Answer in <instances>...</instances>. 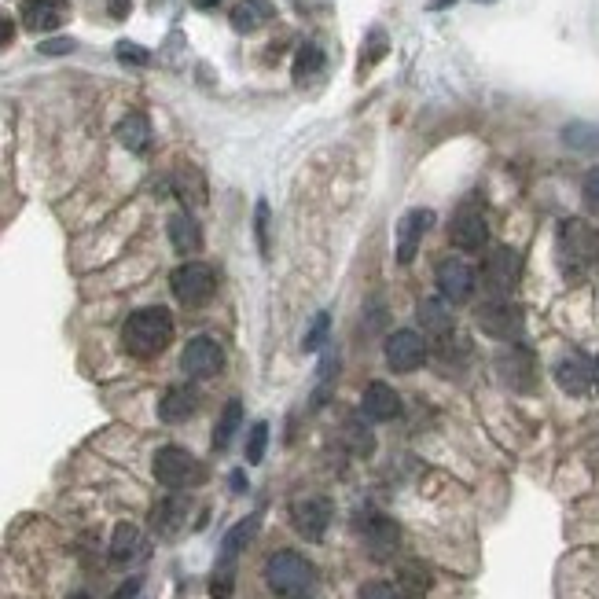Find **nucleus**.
I'll return each mask as SVG.
<instances>
[{
	"mask_svg": "<svg viewBox=\"0 0 599 599\" xmlns=\"http://www.w3.org/2000/svg\"><path fill=\"white\" fill-rule=\"evenodd\" d=\"M581 192H585V206L592 214H599V166L596 170H588L585 184H581Z\"/></svg>",
	"mask_w": 599,
	"mask_h": 599,
	"instance_id": "e433bc0d",
	"label": "nucleus"
},
{
	"mask_svg": "<svg viewBox=\"0 0 599 599\" xmlns=\"http://www.w3.org/2000/svg\"><path fill=\"white\" fill-rule=\"evenodd\" d=\"M155 478H159V486H166V489H192L203 482L206 471L188 449H181V445H166V449L155 453Z\"/></svg>",
	"mask_w": 599,
	"mask_h": 599,
	"instance_id": "20e7f679",
	"label": "nucleus"
},
{
	"mask_svg": "<svg viewBox=\"0 0 599 599\" xmlns=\"http://www.w3.org/2000/svg\"><path fill=\"white\" fill-rule=\"evenodd\" d=\"M118 140H122V147H129V151H147V144H151V125H147L144 114H125L122 122H118Z\"/></svg>",
	"mask_w": 599,
	"mask_h": 599,
	"instance_id": "a878e982",
	"label": "nucleus"
},
{
	"mask_svg": "<svg viewBox=\"0 0 599 599\" xmlns=\"http://www.w3.org/2000/svg\"><path fill=\"white\" fill-rule=\"evenodd\" d=\"M177 195H181L184 203H195V206L206 203V184H203V177L192 170V166L177 170Z\"/></svg>",
	"mask_w": 599,
	"mask_h": 599,
	"instance_id": "c756f323",
	"label": "nucleus"
},
{
	"mask_svg": "<svg viewBox=\"0 0 599 599\" xmlns=\"http://www.w3.org/2000/svg\"><path fill=\"white\" fill-rule=\"evenodd\" d=\"M449 239H453L460 250H467V254H475V250H486V243H489L486 217L478 214L475 206H464V210H456L453 225H449Z\"/></svg>",
	"mask_w": 599,
	"mask_h": 599,
	"instance_id": "2eb2a0df",
	"label": "nucleus"
},
{
	"mask_svg": "<svg viewBox=\"0 0 599 599\" xmlns=\"http://www.w3.org/2000/svg\"><path fill=\"white\" fill-rule=\"evenodd\" d=\"M173 342V317L166 309L151 306V309H136L133 317L122 324V346L125 353H133L140 361H151L159 357L166 346Z\"/></svg>",
	"mask_w": 599,
	"mask_h": 599,
	"instance_id": "f03ea898",
	"label": "nucleus"
},
{
	"mask_svg": "<svg viewBox=\"0 0 599 599\" xmlns=\"http://www.w3.org/2000/svg\"><path fill=\"white\" fill-rule=\"evenodd\" d=\"M118 59H122V63H133V67H147V48H140V45H133V41H122V45H118Z\"/></svg>",
	"mask_w": 599,
	"mask_h": 599,
	"instance_id": "4c0bfd02",
	"label": "nucleus"
},
{
	"mask_svg": "<svg viewBox=\"0 0 599 599\" xmlns=\"http://www.w3.org/2000/svg\"><path fill=\"white\" fill-rule=\"evenodd\" d=\"M70 19V0H23V26L34 34H48Z\"/></svg>",
	"mask_w": 599,
	"mask_h": 599,
	"instance_id": "a211bd4d",
	"label": "nucleus"
},
{
	"mask_svg": "<svg viewBox=\"0 0 599 599\" xmlns=\"http://www.w3.org/2000/svg\"><path fill=\"white\" fill-rule=\"evenodd\" d=\"M555 261L570 283L592 276L599 269V228L581 217H566L555 236Z\"/></svg>",
	"mask_w": 599,
	"mask_h": 599,
	"instance_id": "f257e3e1",
	"label": "nucleus"
},
{
	"mask_svg": "<svg viewBox=\"0 0 599 599\" xmlns=\"http://www.w3.org/2000/svg\"><path fill=\"white\" fill-rule=\"evenodd\" d=\"M324 67V56H320V48L317 45H302L298 48V59H294V81L298 85H306L317 70Z\"/></svg>",
	"mask_w": 599,
	"mask_h": 599,
	"instance_id": "2f4dec72",
	"label": "nucleus"
},
{
	"mask_svg": "<svg viewBox=\"0 0 599 599\" xmlns=\"http://www.w3.org/2000/svg\"><path fill=\"white\" fill-rule=\"evenodd\" d=\"M181 368H184V375H192V379H214V375L225 368V350H221V342L210 339V335H195L181 353Z\"/></svg>",
	"mask_w": 599,
	"mask_h": 599,
	"instance_id": "ddd939ff",
	"label": "nucleus"
},
{
	"mask_svg": "<svg viewBox=\"0 0 599 599\" xmlns=\"http://www.w3.org/2000/svg\"><path fill=\"white\" fill-rule=\"evenodd\" d=\"M563 140H566V147H574V151H599V129L596 125H585V122L566 125Z\"/></svg>",
	"mask_w": 599,
	"mask_h": 599,
	"instance_id": "7c9ffc66",
	"label": "nucleus"
},
{
	"mask_svg": "<svg viewBox=\"0 0 599 599\" xmlns=\"http://www.w3.org/2000/svg\"><path fill=\"white\" fill-rule=\"evenodd\" d=\"M12 37H15V23L8 19V15H0V48L12 45Z\"/></svg>",
	"mask_w": 599,
	"mask_h": 599,
	"instance_id": "a19ab883",
	"label": "nucleus"
},
{
	"mask_svg": "<svg viewBox=\"0 0 599 599\" xmlns=\"http://www.w3.org/2000/svg\"><path fill=\"white\" fill-rule=\"evenodd\" d=\"M170 287L181 306H192V309L206 306L217 291V272L210 269V265H203V261H184V265L173 269Z\"/></svg>",
	"mask_w": 599,
	"mask_h": 599,
	"instance_id": "39448f33",
	"label": "nucleus"
},
{
	"mask_svg": "<svg viewBox=\"0 0 599 599\" xmlns=\"http://www.w3.org/2000/svg\"><path fill=\"white\" fill-rule=\"evenodd\" d=\"M361 412L372 423H390V419L401 416V397L390 383H368L361 397Z\"/></svg>",
	"mask_w": 599,
	"mask_h": 599,
	"instance_id": "6ab92c4d",
	"label": "nucleus"
},
{
	"mask_svg": "<svg viewBox=\"0 0 599 599\" xmlns=\"http://www.w3.org/2000/svg\"><path fill=\"white\" fill-rule=\"evenodd\" d=\"M328 328H331V317L328 313H317V324L309 328V335H306V350L313 353V350H320L324 342H328Z\"/></svg>",
	"mask_w": 599,
	"mask_h": 599,
	"instance_id": "c9c22d12",
	"label": "nucleus"
},
{
	"mask_svg": "<svg viewBox=\"0 0 599 599\" xmlns=\"http://www.w3.org/2000/svg\"><path fill=\"white\" fill-rule=\"evenodd\" d=\"M482 4H486V0H482Z\"/></svg>",
	"mask_w": 599,
	"mask_h": 599,
	"instance_id": "49530a36",
	"label": "nucleus"
},
{
	"mask_svg": "<svg viewBox=\"0 0 599 599\" xmlns=\"http://www.w3.org/2000/svg\"><path fill=\"white\" fill-rule=\"evenodd\" d=\"M456 0H430V8H434V12H441V8H453Z\"/></svg>",
	"mask_w": 599,
	"mask_h": 599,
	"instance_id": "37998d69",
	"label": "nucleus"
},
{
	"mask_svg": "<svg viewBox=\"0 0 599 599\" xmlns=\"http://www.w3.org/2000/svg\"><path fill=\"white\" fill-rule=\"evenodd\" d=\"M368 423H372V419L361 412V416L346 419V427H342V438H346V445H350L357 456H372L375 449V438H372V430H368Z\"/></svg>",
	"mask_w": 599,
	"mask_h": 599,
	"instance_id": "bb28decb",
	"label": "nucleus"
},
{
	"mask_svg": "<svg viewBox=\"0 0 599 599\" xmlns=\"http://www.w3.org/2000/svg\"><path fill=\"white\" fill-rule=\"evenodd\" d=\"M258 526L261 519L258 515H247V519H239L232 530L225 533V541H221V563H236V555L247 548L254 537H258Z\"/></svg>",
	"mask_w": 599,
	"mask_h": 599,
	"instance_id": "5701e85b",
	"label": "nucleus"
},
{
	"mask_svg": "<svg viewBox=\"0 0 599 599\" xmlns=\"http://www.w3.org/2000/svg\"><path fill=\"white\" fill-rule=\"evenodd\" d=\"M313 581H317V570L302 552L283 548V552H272L265 563V585L280 599H302L313 588Z\"/></svg>",
	"mask_w": 599,
	"mask_h": 599,
	"instance_id": "7ed1b4c3",
	"label": "nucleus"
},
{
	"mask_svg": "<svg viewBox=\"0 0 599 599\" xmlns=\"http://www.w3.org/2000/svg\"><path fill=\"white\" fill-rule=\"evenodd\" d=\"M555 383L563 386L570 397H585L599 386V357L596 353L574 350L566 353L563 361L555 364Z\"/></svg>",
	"mask_w": 599,
	"mask_h": 599,
	"instance_id": "0eeeda50",
	"label": "nucleus"
},
{
	"mask_svg": "<svg viewBox=\"0 0 599 599\" xmlns=\"http://www.w3.org/2000/svg\"><path fill=\"white\" fill-rule=\"evenodd\" d=\"M419 324H423V335L430 339V346L438 353L453 350V313H449V306L445 302H438V298H427V302H419Z\"/></svg>",
	"mask_w": 599,
	"mask_h": 599,
	"instance_id": "4468645a",
	"label": "nucleus"
},
{
	"mask_svg": "<svg viewBox=\"0 0 599 599\" xmlns=\"http://www.w3.org/2000/svg\"><path fill=\"white\" fill-rule=\"evenodd\" d=\"M184 515H188V504H184L181 497H170V500H162L159 508H155L151 522H155V530H159V533H177V530H181Z\"/></svg>",
	"mask_w": 599,
	"mask_h": 599,
	"instance_id": "cd10ccee",
	"label": "nucleus"
},
{
	"mask_svg": "<svg viewBox=\"0 0 599 599\" xmlns=\"http://www.w3.org/2000/svg\"><path fill=\"white\" fill-rule=\"evenodd\" d=\"M232 585H236V563H217L214 577H210V596L228 599L232 596Z\"/></svg>",
	"mask_w": 599,
	"mask_h": 599,
	"instance_id": "473e14b6",
	"label": "nucleus"
},
{
	"mask_svg": "<svg viewBox=\"0 0 599 599\" xmlns=\"http://www.w3.org/2000/svg\"><path fill=\"white\" fill-rule=\"evenodd\" d=\"M265 445H269V423H254L247 438V464H261L265 460Z\"/></svg>",
	"mask_w": 599,
	"mask_h": 599,
	"instance_id": "72a5a7b5",
	"label": "nucleus"
},
{
	"mask_svg": "<svg viewBox=\"0 0 599 599\" xmlns=\"http://www.w3.org/2000/svg\"><path fill=\"white\" fill-rule=\"evenodd\" d=\"M258 239H261V250H269V203H265V199L258 203Z\"/></svg>",
	"mask_w": 599,
	"mask_h": 599,
	"instance_id": "58836bf2",
	"label": "nucleus"
},
{
	"mask_svg": "<svg viewBox=\"0 0 599 599\" xmlns=\"http://www.w3.org/2000/svg\"><path fill=\"white\" fill-rule=\"evenodd\" d=\"M357 533H361L368 555L379 559V563L394 559L397 548H401V526L390 515H383V511H364L361 519H357Z\"/></svg>",
	"mask_w": 599,
	"mask_h": 599,
	"instance_id": "423d86ee",
	"label": "nucleus"
},
{
	"mask_svg": "<svg viewBox=\"0 0 599 599\" xmlns=\"http://www.w3.org/2000/svg\"><path fill=\"white\" fill-rule=\"evenodd\" d=\"M70 48H74V41H45L41 52H45V56H63V52H70Z\"/></svg>",
	"mask_w": 599,
	"mask_h": 599,
	"instance_id": "ea45409f",
	"label": "nucleus"
},
{
	"mask_svg": "<svg viewBox=\"0 0 599 599\" xmlns=\"http://www.w3.org/2000/svg\"><path fill=\"white\" fill-rule=\"evenodd\" d=\"M478 328L500 342H519L522 339V309L508 298L493 294L489 302L478 306Z\"/></svg>",
	"mask_w": 599,
	"mask_h": 599,
	"instance_id": "6e6552de",
	"label": "nucleus"
},
{
	"mask_svg": "<svg viewBox=\"0 0 599 599\" xmlns=\"http://www.w3.org/2000/svg\"><path fill=\"white\" fill-rule=\"evenodd\" d=\"M170 243L177 254H195V250L203 247V232L195 225L192 214H173L170 217Z\"/></svg>",
	"mask_w": 599,
	"mask_h": 599,
	"instance_id": "b1692460",
	"label": "nucleus"
},
{
	"mask_svg": "<svg viewBox=\"0 0 599 599\" xmlns=\"http://www.w3.org/2000/svg\"><path fill=\"white\" fill-rule=\"evenodd\" d=\"M136 592H140V577H129V581H125V585L114 592V599H133Z\"/></svg>",
	"mask_w": 599,
	"mask_h": 599,
	"instance_id": "79ce46f5",
	"label": "nucleus"
},
{
	"mask_svg": "<svg viewBox=\"0 0 599 599\" xmlns=\"http://www.w3.org/2000/svg\"><path fill=\"white\" fill-rule=\"evenodd\" d=\"M140 548H144L140 530H136L133 522H118V526H114V537H111V559L114 563H129V559H136Z\"/></svg>",
	"mask_w": 599,
	"mask_h": 599,
	"instance_id": "393cba45",
	"label": "nucleus"
},
{
	"mask_svg": "<svg viewBox=\"0 0 599 599\" xmlns=\"http://www.w3.org/2000/svg\"><path fill=\"white\" fill-rule=\"evenodd\" d=\"M427 353H430L427 335H419V331H412V328H401L386 339V364L401 375L419 372V368L427 364Z\"/></svg>",
	"mask_w": 599,
	"mask_h": 599,
	"instance_id": "1a4fd4ad",
	"label": "nucleus"
},
{
	"mask_svg": "<svg viewBox=\"0 0 599 599\" xmlns=\"http://www.w3.org/2000/svg\"><path fill=\"white\" fill-rule=\"evenodd\" d=\"M475 287H478V272H475L471 261L445 258L438 265V291H441L445 302H453V306L471 302V298H475Z\"/></svg>",
	"mask_w": 599,
	"mask_h": 599,
	"instance_id": "9b49d317",
	"label": "nucleus"
},
{
	"mask_svg": "<svg viewBox=\"0 0 599 599\" xmlns=\"http://www.w3.org/2000/svg\"><path fill=\"white\" fill-rule=\"evenodd\" d=\"M195 8H217V4H221V0H192Z\"/></svg>",
	"mask_w": 599,
	"mask_h": 599,
	"instance_id": "c03bdc74",
	"label": "nucleus"
},
{
	"mask_svg": "<svg viewBox=\"0 0 599 599\" xmlns=\"http://www.w3.org/2000/svg\"><path fill=\"white\" fill-rule=\"evenodd\" d=\"M434 577H430V566L423 559H401L397 563V588L405 596H427Z\"/></svg>",
	"mask_w": 599,
	"mask_h": 599,
	"instance_id": "4be33fe9",
	"label": "nucleus"
},
{
	"mask_svg": "<svg viewBox=\"0 0 599 599\" xmlns=\"http://www.w3.org/2000/svg\"><path fill=\"white\" fill-rule=\"evenodd\" d=\"M239 423H243V405H239V401H228L221 419H217V427H214V449H228V445H232Z\"/></svg>",
	"mask_w": 599,
	"mask_h": 599,
	"instance_id": "c85d7f7f",
	"label": "nucleus"
},
{
	"mask_svg": "<svg viewBox=\"0 0 599 599\" xmlns=\"http://www.w3.org/2000/svg\"><path fill=\"white\" fill-rule=\"evenodd\" d=\"M361 599H408V596L397 585H390V581H368V585H361Z\"/></svg>",
	"mask_w": 599,
	"mask_h": 599,
	"instance_id": "f704fd0d",
	"label": "nucleus"
},
{
	"mask_svg": "<svg viewBox=\"0 0 599 599\" xmlns=\"http://www.w3.org/2000/svg\"><path fill=\"white\" fill-rule=\"evenodd\" d=\"M228 19H232L239 34H254L272 19V0H236Z\"/></svg>",
	"mask_w": 599,
	"mask_h": 599,
	"instance_id": "412c9836",
	"label": "nucleus"
},
{
	"mask_svg": "<svg viewBox=\"0 0 599 599\" xmlns=\"http://www.w3.org/2000/svg\"><path fill=\"white\" fill-rule=\"evenodd\" d=\"M497 372L511 390H533V383H537V368H533L530 350H522L519 342H511L508 350L497 357Z\"/></svg>",
	"mask_w": 599,
	"mask_h": 599,
	"instance_id": "f3484780",
	"label": "nucleus"
},
{
	"mask_svg": "<svg viewBox=\"0 0 599 599\" xmlns=\"http://www.w3.org/2000/svg\"><path fill=\"white\" fill-rule=\"evenodd\" d=\"M74 599H89V596H74Z\"/></svg>",
	"mask_w": 599,
	"mask_h": 599,
	"instance_id": "a18cd8bd",
	"label": "nucleus"
},
{
	"mask_svg": "<svg viewBox=\"0 0 599 599\" xmlns=\"http://www.w3.org/2000/svg\"><path fill=\"white\" fill-rule=\"evenodd\" d=\"M482 276H486V287L500 298H508L522 280V254L511 247H497L486 254V265H482Z\"/></svg>",
	"mask_w": 599,
	"mask_h": 599,
	"instance_id": "9d476101",
	"label": "nucleus"
},
{
	"mask_svg": "<svg viewBox=\"0 0 599 599\" xmlns=\"http://www.w3.org/2000/svg\"><path fill=\"white\" fill-rule=\"evenodd\" d=\"M331 519H335V508L328 497H298L291 504V526L306 541H324Z\"/></svg>",
	"mask_w": 599,
	"mask_h": 599,
	"instance_id": "f8f14e48",
	"label": "nucleus"
},
{
	"mask_svg": "<svg viewBox=\"0 0 599 599\" xmlns=\"http://www.w3.org/2000/svg\"><path fill=\"white\" fill-rule=\"evenodd\" d=\"M195 408H199V390L188 383H177L170 386L159 401V419L162 423H184V419L195 416Z\"/></svg>",
	"mask_w": 599,
	"mask_h": 599,
	"instance_id": "aec40b11",
	"label": "nucleus"
},
{
	"mask_svg": "<svg viewBox=\"0 0 599 599\" xmlns=\"http://www.w3.org/2000/svg\"><path fill=\"white\" fill-rule=\"evenodd\" d=\"M434 225V210H408L401 221H397V261L408 265V261L419 254V243L427 236V228Z\"/></svg>",
	"mask_w": 599,
	"mask_h": 599,
	"instance_id": "dca6fc26",
	"label": "nucleus"
}]
</instances>
